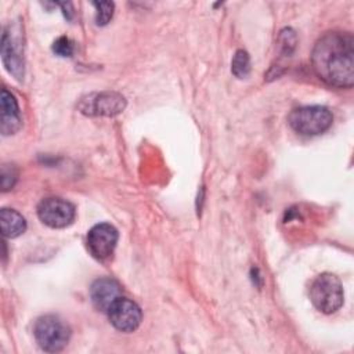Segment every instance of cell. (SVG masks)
<instances>
[{"instance_id": "5b68a950", "label": "cell", "mask_w": 354, "mask_h": 354, "mask_svg": "<svg viewBox=\"0 0 354 354\" xmlns=\"http://www.w3.org/2000/svg\"><path fill=\"white\" fill-rule=\"evenodd\" d=\"M40 221L51 228H64L75 218V206L62 198H46L37 206Z\"/></svg>"}, {"instance_id": "2e32d148", "label": "cell", "mask_w": 354, "mask_h": 354, "mask_svg": "<svg viewBox=\"0 0 354 354\" xmlns=\"http://www.w3.org/2000/svg\"><path fill=\"white\" fill-rule=\"evenodd\" d=\"M17 181V171L12 165H4L1 167V189L8 191Z\"/></svg>"}, {"instance_id": "9c48e42d", "label": "cell", "mask_w": 354, "mask_h": 354, "mask_svg": "<svg viewBox=\"0 0 354 354\" xmlns=\"http://www.w3.org/2000/svg\"><path fill=\"white\" fill-rule=\"evenodd\" d=\"M24 51L21 36L14 33L12 28H7L1 36V59L8 71L17 80L24 77Z\"/></svg>"}, {"instance_id": "8fae6325", "label": "cell", "mask_w": 354, "mask_h": 354, "mask_svg": "<svg viewBox=\"0 0 354 354\" xmlns=\"http://www.w3.org/2000/svg\"><path fill=\"white\" fill-rule=\"evenodd\" d=\"M0 106H1V118H0V130L3 136H11L17 133L21 127V113L18 102L12 93L7 88L1 90L0 95Z\"/></svg>"}, {"instance_id": "4fadbf2b", "label": "cell", "mask_w": 354, "mask_h": 354, "mask_svg": "<svg viewBox=\"0 0 354 354\" xmlns=\"http://www.w3.org/2000/svg\"><path fill=\"white\" fill-rule=\"evenodd\" d=\"M231 72L238 77V79H245L248 77L250 72V58L249 54L243 50H238L232 58L231 62Z\"/></svg>"}, {"instance_id": "7c38bea8", "label": "cell", "mask_w": 354, "mask_h": 354, "mask_svg": "<svg viewBox=\"0 0 354 354\" xmlns=\"http://www.w3.org/2000/svg\"><path fill=\"white\" fill-rule=\"evenodd\" d=\"M0 224L1 232L6 238H17L26 230V221L14 209H1L0 212Z\"/></svg>"}, {"instance_id": "ba28073f", "label": "cell", "mask_w": 354, "mask_h": 354, "mask_svg": "<svg viewBox=\"0 0 354 354\" xmlns=\"http://www.w3.org/2000/svg\"><path fill=\"white\" fill-rule=\"evenodd\" d=\"M111 324L120 332L136 330L142 319L140 307L127 297H118L106 311Z\"/></svg>"}, {"instance_id": "52a82bcc", "label": "cell", "mask_w": 354, "mask_h": 354, "mask_svg": "<svg viewBox=\"0 0 354 354\" xmlns=\"http://www.w3.org/2000/svg\"><path fill=\"white\" fill-rule=\"evenodd\" d=\"M118 230L108 224L100 223L95 224L87 232V248L91 256L97 260H106L113 254V250L118 243Z\"/></svg>"}, {"instance_id": "30bf717a", "label": "cell", "mask_w": 354, "mask_h": 354, "mask_svg": "<svg viewBox=\"0 0 354 354\" xmlns=\"http://www.w3.org/2000/svg\"><path fill=\"white\" fill-rule=\"evenodd\" d=\"M120 296V285L112 278H98L90 288V297L94 307L104 313H106L112 303Z\"/></svg>"}, {"instance_id": "6da1fadb", "label": "cell", "mask_w": 354, "mask_h": 354, "mask_svg": "<svg viewBox=\"0 0 354 354\" xmlns=\"http://www.w3.org/2000/svg\"><path fill=\"white\" fill-rule=\"evenodd\" d=\"M314 72L329 86L350 88L354 84V37L350 32L322 35L311 53Z\"/></svg>"}, {"instance_id": "5bb4252c", "label": "cell", "mask_w": 354, "mask_h": 354, "mask_svg": "<svg viewBox=\"0 0 354 354\" xmlns=\"http://www.w3.org/2000/svg\"><path fill=\"white\" fill-rule=\"evenodd\" d=\"M93 6L95 7V22L97 25H106L112 15L115 4L112 1H94Z\"/></svg>"}, {"instance_id": "277c9868", "label": "cell", "mask_w": 354, "mask_h": 354, "mask_svg": "<svg viewBox=\"0 0 354 354\" xmlns=\"http://www.w3.org/2000/svg\"><path fill=\"white\" fill-rule=\"evenodd\" d=\"M37 344L47 353L61 351L69 342L71 329L57 315L40 317L33 329Z\"/></svg>"}, {"instance_id": "7a4b0ae2", "label": "cell", "mask_w": 354, "mask_h": 354, "mask_svg": "<svg viewBox=\"0 0 354 354\" xmlns=\"http://www.w3.org/2000/svg\"><path fill=\"white\" fill-rule=\"evenodd\" d=\"M310 299L314 307L324 314L337 311L343 306L344 300L343 288L337 277L329 272L318 275L311 283Z\"/></svg>"}, {"instance_id": "9a60e30c", "label": "cell", "mask_w": 354, "mask_h": 354, "mask_svg": "<svg viewBox=\"0 0 354 354\" xmlns=\"http://www.w3.org/2000/svg\"><path fill=\"white\" fill-rule=\"evenodd\" d=\"M53 51L59 55V57H72L73 54V43L71 41V39L62 36L58 37L54 43H53Z\"/></svg>"}, {"instance_id": "e0dca14e", "label": "cell", "mask_w": 354, "mask_h": 354, "mask_svg": "<svg viewBox=\"0 0 354 354\" xmlns=\"http://www.w3.org/2000/svg\"><path fill=\"white\" fill-rule=\"evenodd\" d=\"M58 6L62 8L64 15L68 19H72V17H73V6H72V3H58Z\"/></svg>"}, {"instance_id": "8992f818", "label": "cell", "mask_w": 354, "mask_h": 354, "mask_svg": "<svg viewBox=\"0 0 354 354\" xmlns=\"http://www.w3.org/2000/svg\"><path fill=\"white\" fill-rule=\"evenodd\" d=\"M124 97L113 91L90 94L86 98H83L79 105L83 113L93 116H115L120 113L124 109Z\"/></svg>"}, {"instance_id": "3957f363", "label": "cell", "mask_w": 354, "mask_h": 354, "mask_svg": "<svg viewBox=\"0 0 354 354\" xmlns=\"http://www.w3.org/2000/svg\"><path fill=\"white\" fill-rule=\"evenodd\" d=\"M288 122L301 136H318L330 127L333 116L326 106L311 105L293 109L288 116Z\"/></svg>"}]
</instances>
